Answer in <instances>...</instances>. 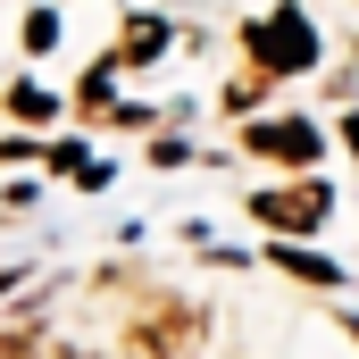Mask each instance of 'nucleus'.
Segmentation results:
<instances>
[{"label":"nucleus","mask_w":359,"mask_h":359,"mask_svg":"<svg viewBox=\"0 0 359 359\" xmlns=\"http://www.w3.org/2000/svg\"><path fill=\"white\" fill-rule=\"evenodd\" d=\"M243 42H251L259 76H301V67H318V34H309V17H301V8H276V17H259Z\"/></svg>","instance_id":"nucleus-1"},{"label":"nucleus","mask_w":359,"mask_h":359,"mask_svg":"<svg viewBox=\"0 0 359 359\" xmlns=\"http://www.w3.org/2000/svg\"><path fill=\"white\" fill-rule=\"evenodd\" d=\"M251 209L268 217L276 234H318V226H326V209H334V192H326V184H284V192H259Z\"/></svg>","instance_id":"nucleus-2"},{"label":"nucleus","mask_w":359,"mask_h":359,"mask_svg":"<svg viewBox=\"0 0 359 359\" xmlns=\"http://www.w3.org/2000/svg\"><path fill=\"white\" fill-rule=\"evenodd\" d=\"M251 151H259V159H284V168H309V159H318V126L268 117V126H251Z\"/></svg>","instance_id":"nucleus-3"},{"label":"nucleus","mask_w":359,"mask_h":359,"mask_svg":"<svg viewBox=\"0 0 359 359\" xmlns=\"http://www.w3.org/2000/svg\"><path fill=\"white\" fill-rule=\"evenodd\" d=\"M159 50H168V25H159V17H134V25H126V50H117V67L159 59Z\"/></svg>","instance_id":"nucleus-4"},{"label":"nucleus","mask_w":359,"mask_h":359,"mask_svg":"<svg viewBox=\"0 0 359 359\" xmlns=\"http://www.w3.org/2000/svg\"><path fill=\"white\" fill-rule=\"evenodd\" d=\"M276 268L309 276V284H334V259H318V251H301V243H284V251H276Z\"/></svg>","instance_id":"nucleus-5"},{"label":"nucleus","mask_w":359,"mask_h":359,"mask_svg":"<svg viewBox=\"0 0 359 359\" xmlns=\"http://www.w3.org/2000/svg\"><path fill=\"white\" fill-rule=\"evenodd\" d=\"M151 351H184L192 343V309H176V318H151V334H142Z\"/></svg>","instance_id":"nucleus-6"},{"label":"nucleus","mask_w":359,"mask_h":359,"mask_svg":"<svg viewBox=\"0 0 359 359\" xmlns=\"http://www.w3.org/2000/svg\"><path fill=\"white\" fill-rule=\"evenodd\" d=\"M8 109H17L25 126H42V117H59V100H50L42 84H17V92H8Z\"/></svg>","instance_id":"nucleus-7"},{"label":"nucleus","mask_w":359,"mask_h":359,"mask_svg":"<svg viewBox=\"0 0 359 359\" xmlns=\"http://www.w3.org/2000/svg\"><path fill=\"white\" fill-rule=\"evenodd\" d=\"M50 42H59V17L34 8V17H25V50H50Z\"/></svg>","instance_id":"nucleus-8"},{"label":"nucleus","mask_w":359,"mask_h":359,"mask_svg":"<svg viewBox=\"0 0 359 359\" xmlns=\"http://www.w3.org/2000/svg\"><path fill=\"white\" fill-rule=\"evenodd\" d=\"M0 359H34V334H0Z\"/></svg>","instance_id":"nucleus-9"},{"label":"nucleus","mask_w":359,"mask_h":359,"mask_svg":"<svg viewBox=\"0 0 359 359\" xmlns=\"http://www.w3.org/2000/svg\"><path fill=\"white\" fill-rule=\"evenodd\" d=\"M343 142H351V151H359V117H343Z\"/></svg>","instance_id":"nucleus-10"}]
</instances>
